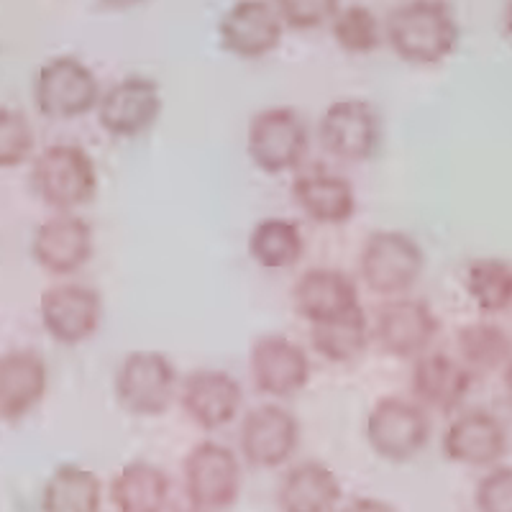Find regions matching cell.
I'll list each match as a JSON object with an SVG mask.
<instances>
[{
    "mask_svg": "<svg viewBox=\"0 0 512 512\" xmlns=\"http://www.w3.org/2000/svg\"><path fill=\"white\" fill-rule=\"evenodd\" d=\"M392 52L408 64H441L459 47V21L446 0H408L384 21Z\"/></svg>",
    "mask_w": 512,
    "mask_h": 512,
    "instance_id": "obj_1",
    "label": "cell"
},
{
    "mask_svg": "<svg viewBox=\"0 0 512 512\" xmlns=\"http://www.w3.org/2000/svg\"><path fill=\"white\" fill-rule=\"evenodd\" d=\"M98 167L80 144H52L41 149L31 164V187L36 198L57 213H75L98 195Z\"/></svg>",
    "mask_w": 512,
    "mask_h": 512,
    "instance_id": "obj_2",
    "label": "cell"
},
{
    "mask_svg": "<svg viewBox=\"0 0 512 512\" xmlns=\"http://www.w3.org/2000/svg\"><path fill=\"white\" fill-rule=\"evenodd\" d=\"M116 400L128 415L157 418L167 413L180 392V377L167 354L139 349L123 356L113 379Z\"/></svg>",
    "mask_w": 512,
    "mask_h": 512,
    "instance_id": "obj_3",
    "label": "cell"
},
{
    "mask_svg": "<svg viewBox=\"0 0 512 512\" xmlns=\"http://www.w3.org/2000/svg\"><path fill=\"white\" fill-rule=\"evenodd\" d=\"M182 489L195 510H231L244 489V466L226 443L200 441L182 461Z\"/></svg>",
    "mask_w": 512,
    "mask_h": 512,
    "instance_id": "obj_4",
    "label": "cell"
},
{
    "mask_svg": "<svg viewBox=\"0 0 512 512\" xmlns=\"http://www.w3.org/2000/svg\"><path fill=\"white\" fill-rule=\"evenodd\" d=\"M359 272L361 282L374 295H408L425 272V251L405 231H374L361 246Z\"/></svg>",
    "mask_w": 512,
    "mask_h": 512,
    "instance_id": "obj_5",
    "label": "cell"
},
{
    "mask_svg": "<svg viewBox=\"0 0 512 512\" xmlns=\"http://www.w3.org/2000/svg\"><path fill=\"white\" fill-rule=\"evenodd\" d=\"M310 134L303 116L290 105L256 111L246 128V154L264 175H285L303 164Z\"/></svg>",
    "mask_w": 512,
    "mask_h": 512,
    "instance_id": "obj_6",
    "label": "cell"
},
{
    "mask_svg": "<svg viewBox=\"0 0 512 512\" xmlns=\"http://www.w3.org/2000/svg\"><path fill=\"white\" fill-rule=\"evenodd\" d=\"M369 448L390 464H408L431 441V418L423 405L402 397H379L364 425Z\"/></svg>",
    "mask_w": 512,
    "mask_h": 512,
    "instance_id": "obj_7",
    "label": "cell"
},
{
    "mask_svg": "<svg viewBox=\"0 0 512 512\" xmlns=\"http://www.w3.org/2000/svg\"><path fill=\"white\" fill-rule=\"evenodd\" d=\"M100 82L88 64L77 57H54L44 62L34 80L36 111L49 121H75L100 103Z\"/></svg>",
    "mask_w": 512,
    "mask_h": 512,
    "instance_id": "obj_8",
    "label": "cell"
},
{
    "mask_svg": "<svg viewBox=\"0 0 512 512\" xmlns=\"http://www.w3.org/2000/svg\"><path fill=\"white\" fill-rule=\"evenodd\" d=\"M318 139L323 152L341 162H369L377 157L384 139V123L377 105L369 100H336L318 121Z\"/></svg>",
    "mask_w": 512,
    "mask_h": 512,
    "instance_id": "obj_9",
    "label": "cell"
},
{
    "mask_svg": "<svg viewBox=\"0 0 512 512\" xmlns=\"http://www.w3.org/2000/svg\"><path fill=\"white\" fill-rule=\"evenodd\" d=\"M303 428L300 420L277 402H262L241 418L239 448L241 459L251 469H280L300 448Z\"/></svg>",
    "mask_w": 512,
    "mask_h": 512,
    "instance_id": "obj_10",
    "label": "cell"
},
{
    "mask_svg": "<svg viewBox=\"0 0 512 512\" xmlns=\"http://www.w3.org/2000/svg\"><path fill=\"white\" fill-rule=\"evenodd\" d=\"M39 318L59 346L88 344L103 323V297L90 285L59 282L41 292Z\"/></svg>",
    "mask_w": 512,
    "mask_h": 512,
    "instance_id": "obj_11",
    "label": "cell"
},
{
    "mask_svg": "<svg viewBox=\"0 0 512 512\" xmlns=\"http://www.w3.org/2000/svg\"><path fill=\"white\" fill-rule=\"evenodd\" d=\"M162 108V88L157 80L146 75H128L100 95L95 116L111 139H136L159 121Z\"/></svg>",
    "mask_w": 512,
    "mask_h": 512,
    "instance_id": "obj_12",
    "label": "cell"
},
{
    "mask_svg": "<svg viewBox=\"0 0 512 512\" xmlns=\"http://www.w3.org/2000/svg\"><path fill=\"white\" fill-rule=\"evenodd\" d=\"M249 374L256 392L272 400H290L310 382V359L300 344L280 333L259 336L249 351Z\"/></svg>",
    "mask_w": 512,
    "mask_h": 512,
    "instance_id": "obj_13",
    "label": "cell"
},
{
    "mask_svg": "<svg viewBox=\"0 0 512 512\" xmlns=\"http://www.w3.org/2000/svg\"><path fill=\"white\" fill-rule=\"evenodd\" d=\"M438 336V318L433 308L418 297H390L377 310L372 338L384 354L395 359H418Z\"/></svg>",
    "mask_w": 512,
    "mask_h": 512,
    "instance_id": "obj_14",
    "label": "cell"
},
{
    "mask_svg": "<svg viewBox=\"0 0 512 512\" xmlns=\"http://www.w3.org/2000/svg\"><path fill=\"white\" fill-rule=\"evenodd\" d=\"M95 254L93 226L75 213H57L39 223L31 239V256L52 277H72L88 267Z\"/></svg>",
    "mask_w": 512,
    "mask_h": 512,
    "instance_id": "obj_15",
    "label": "cell"
},
{
    "mask_svg": "<svg viewBox=\"0 0 512 512\" xmlns=\"http://www.w3.org/2000/svg\"><path fill=\"white\" fill-rule=\"evenodd\" d=\"M180 408L203 431H221L239 418L244 387L223 369H198L180 382Z\"/></svg>",
    "mask_w": 512,
    "mask_h": 512,
    "instance_id": "obj_16",
    "label": "cell"
},
{
    "mask_svg": "<svg viewBox=\"0 0 512 512\" xmlns=\"http://www.w3.org/2000/svg\"><path fill=\"white\" fill-rule=\"evenodd\" d=\"M285 24L269 0H239L218 21V39L239 59H264L282 44Z\"/></svg>",
    "mask_w": 512,
    "mask_h": 512,
    "instance_id": "obj_17",
    "label": "cell"
},
{
    "mask_svg": "<svg viewBox=\"0 0 512 512\" xmlns=\"http://www.w3.org/2000/svg\"><path fill=\"white\" fill-rule=\"evenodd\" d=\"M441 451L451 464L474 469L497 466L507 454L505 425L487 410H469L451 420L443 433Z\"/></svg>",
    "mask_w": 512,
    "mask_h": 512,
    "instance_id": "obj_18",
    "label": "cell"
},
{
    "mask_svg": "<svg viewBox=\"0 0 512 512\" xmlns=\"http://www.w3.org/2000/svg\"><path fill=\"white\" fill-rule=\"evenodd\" d=\"M49 387L47 361L34 349L0 354V420L18 423L39 408Z\"/></svg>",
    "mask_w": 512,
    "mask_h": 512,
    "instance_id": "obj_19",
    "label": "cell"
},
{
    "mask_svg": "<svg viewBox=\"0 0 512 512\" xmlns=\"http://www.w3.org/2000/svg\"><path fill=\"white\" fill-rule=\"evenodd\" d=\"M472 382L474 374L461 364V359L441 351L420 354L410 372V390L415 402L436 413H454L472 390Z\"/></svg>",
    "mask_w": 512,
    "mask_h": 512,
    "instance_id": "obj_20",
    "label": "cell"
},
{
    "mask_svg": "<svg viewBox=\"0 0 512 512\" xmlns=\"http://www.w3.org/2000/svg\"><path fill=\"white\" fill-rule=\"evenodd\" d=\"M359 305V287L341 269L313 267L292 287V308L310 326L349 313Z\"/></svg>",
    "mask_w": 512,
    "mask_h": 512,
    "instance_id": "obj_21",
    "label": "cell"
},
{
    "mask_svg": "<svg viewBox=\"0 0 512 512\" xmlns=\"http://www.w3.org/2000/svg\"><path fill=\"white\" fill-rule=\"evenodd\" d=\"M344 500L341 479L323 461H297L277 487L280 512H336Z\"/></svg>",
    "mask_w": 512,
    "mask_h": 512,
    "instance_id": "obj_22",
    "label": "cell"
},
{
    "mask_svg": "<svg viewBox=\"0 0 512 512\" xmlns=\"http://www.w3.org/2000/svg\"><path fill=\"white\" fill-rule=\"evenodd\" d=\"M290 192L292 203L318 226H344L356 213L354 185L328 169L295 177Z\"/></svg>",
    "mask_w": 512,
    "mask_h": 512,
    "instance_id": "obj_23",
    "label": "cell"
},
{
    "mask_svg": "<svg viewBox=\"0 0 512 512\" xmlns=\"http://www.w3.org/2000/svg\"><path fill=\"white\" fill-rule=\"evenodd\" d=\"M172 495V479L162 466L136 459L113 474L111 505L116 512H164Z\"/></svg>",
    "mask_w": 512,
    "mask_h": 512,
    "instance_id": "obj_24",
    "label": "cell"
},
{
    "mask_svg": "<svg viewBox=\"0 0 512 512\" xmlns=\"http://www.w3.org/2000/svg\"><path fill=\"white\" fill-rule=\"evenodd\" d=\"M369 341H372V326L361 305L349 313L310 326V344L315 354L323 356L328 364H351L361 359Z\"/></svg>",
    "mask_w": 512,
    "mask_h": 512,
    "instance_id": "obj_25",
    "label": "cell"
},
{
    "mask_svg": "<svg viewBox=\"0 0 512 512\" xmlns=\"http://www.w3.org/2000/svg\"><path fill=\"white\" fill-rule=\"evenodd\" d=\"M103 484L80 464H59L41 489V512H100Z\"/></svg>",
    "mask_w": 512,
    "mask_h": 512,
    "instance_id": "obj_26",
    "label": "cell"
},
{
    "mask_svg": "<svg viewBox=\"0 0 512 512\" xmlns=\"http://www.w3.org/2000/svg\"><path fill=\"white\" fill-rule=\"evenodd\" d=\"M305 254L300 226L287 218H264L249 233V256L264 269H290Z\"/></svg>",
    "mask_w": 512,
    "mask_h": 512,
    "instance_id": "obj_27",
    "label": "cell"
},
{
    "mask_svg": "<svg viewBox=\"0 0 512 512\" xmlns=\"http://www.w3.org/2000/svg\"><path fill=\"white\" fill-rule=\"evenodd\" d=\"M464 290L482 313H502L512 305V262L479 256L464 269Z\"/></svg>",
    "mask_w": 512,
    "mask_h": 512,
    "instance_id": "obj_28",
    "label": "cell"
},
{
    "mask_svg": "<svg viewBox=\"0 0 512 512\" xmlns=\"http://www.w3.org/2000/svg\"><path fill=\"white\" fill-rule=\"evenodd\" d=\"M461 364L472 374L495 372L512 359V341L495 323H469L456 333Z\"/></svg>",
    "mask_w": 512,
    "mask_h": 512,
    "instance_id": "obj_29",
    "label": "cell"
},
{
    "mask_svg": "<svg viewBox=\"0 0 512 512\" xmlns=\"http://www.w3.org/2000/svg\"><path fill=\"white\" fill-rule=\"evenodd\" d=\"M331 36L346 54H372L382 44V24L372 8L346 6L331 18Z\"/></svg>",
    "mask_w": 512,
    "mask_h": 512,
    "instance_id": "obj_30",
    "label": "cell"
},
{
    "mask_svg": "<svg viewBox=\"0 0 512 512\" xmlns=\"http://www.w3.org/2000/svg\"><path fill=\"white\" fill-rule=\"evenodd\" d=\"M36 136L29 116L0 105V169H16L34 157Z\"/></svg>",
    "mask_w": 512,
    "mask_h": 512,
    "instance_id": "obj_31",
    "label": "cell"
},
{
    "mask_svg": "<svg viewBox=\"0 0 512 512\" xmlns=\"http://www.w3.org/2000/svg\"><path fill=\"white\" fill-rule=\"evenodd\" d=\"M272 6L287 29L313 31L336 16L341 0H272Z\"/></svg>",
    "mask_w": 512,
    "mask_h": 512,
    "instance_id": "obj_32",
    "label": "cell"
},
{
    "mask_svg": "<svg viewBox=\"0 0 512 512\" xmlns=\"http://www.w3.org/2000/svg\"><path fill=\"white\" fill-rule=\"evenodd\" d=\"M477 512H512V466H492L474 489Z\"/></svg>",
    "mask_w": 512,
    "mask_h": 512,
    "instance_id": "obj_33",
    "label": "cell"
},
{
    "mask_svg": "<svg viewBox=\"0 0 512 512\" xmlns=\"http://www.w3.org/2000/svg\"><path fill=\"white\" fill-rule=\"evenodd\" d=\"M336 512H397V507L379 497H354L346 505H338Z\"/></svg>",
    "mask_w": 512,
    "mask_h": 512,
    "instance_id": "obj_34",
    "label": "cell"
},
{
    "mask_svg": "<svg viewBox=\"0 0 512 512\" xmlns=\"http://www.w3.org/2000/svg\"><path fill=\"white\" fill-rule=\"evenodd\" d=\"M100 3H103V6H108V8H113V11H126V8L139 6L141 0H100Z\"/></svg>",
    "mask_w": 512,
    "mask_h": 512,
    "instance_id": "obj_35",
    "label": "cell"
},
{
    "mask_svg": "<svg viewBox=\"0 0 512 512\" xmlns=\"http://www.w3.org/2000/svg\"><path fill=\"white\" fill-rule=\"evenodd\" d=\"M502 24H505V34L512 39V0H507L505 16H502Z\"/></svg>",
    "mask_w": 512,
    "mask_h": 512,
    "instance_id": "obj_36",
    "label": "cell"
},
{
    "mask_svg": "<svg viewBox=\"0 0 512 512\" xmlns=\"http://www.w3.org/2000/svg\"><path fill=\"white\" fill-rule=\"evenodd\" d=\"M182 512H205V510H195V507H187V510H182Z\"/></svg>",
    "mask_w": 512,
    "mask_h": 512,
    "instance_id": "obj_37",
    "label": "cell"
}]
</instances>
